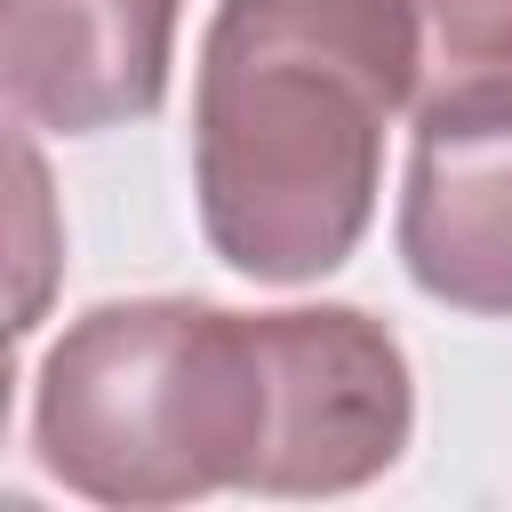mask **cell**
Wrapping results in <instances>:
<instances>
[{
  "instance_id": "2",
  "label": "cell",
  "mask_w": 512,
  "mask_h": 512,
  "mask_svg": "<svg viewBox=\"0 0 512 512\" xmlns=\"http://www.w3.org/2000/svg\"><path fill=\"white\" fill-rule=\"evenodd\" d=\"M40 464L120 512L248 488L264 448L256 312L200 296H136L80 312L32 384Z\"/></svg>"
},
{
  "instance_id": "6",
  "label": "cell",
  "mask_w": 512,
  "mask_h": 512,
  "mask_svg": "<svg viewBox=\"0 0 512 512\" xmlns=\"http://www.w3.org/2000/svg\"><path fill=\"white\" fill-rule=\"evenodd\" d=\"M416 128L512 120V0H416Z\"/></svg>"
},
{
  "instance_id": "5",
  "label": "cell",
  "mask_w": 512,
  "mask_h": 512,
  "mask_svg": "<svg viewBox=\"0 0 512 512\" xmlns=\"http://www.w3.org/2000/svg\"><path fill=\"white\" fill-rule=\"evenodd\" d=\"M408 280L472 320H512V120L416 128L400 184Z\"/></svg>"
},
{
  "instance_id": "3",
  "label": "cell",
  "mask_w": 512,
  "mask_h": 512,
  "mask_svg": "<svg viewBox=\"0 0 512 512\" xmlns=\"http://www.w3.org/2000/svg\"><path fill=\"white\" fill-rule=\"evenodd\" d=\"M264 344V448L256 496H352L384 480L416 432V376L384 320L360 304L256 312Z\"/></svg>"
},
{
  "instance_id": "4",
  "label": "cell",
  "mask_w": 512,
  "mask_h": 512,
  "mask_svg": "<svg viewBox=\"0 0 512 512\" xmlns=\"http://www.w3.org/2000/svg\"><path fill=\"white\" fill-rule=\"evenodd\" d=\"M184 0H0V88L24 128L104 136L168 96Z\"/></svg>"
},
{
  "instance_id": "1",
  "label": "cell",
  "mask_w": 512,
  "mask_h": 512,
  "mask_svg": "<svg viewBox=\"0 0 512 512\" xmlns=\"http://www.w3.org/2000/svg\"><path fill=\"white\" fill-rule=\"evenodd\" d=\"M400 104H416V0H216L192 80L208 248L272 288L336 272L376 224Z\"/></svg>"
}]
</instances>
